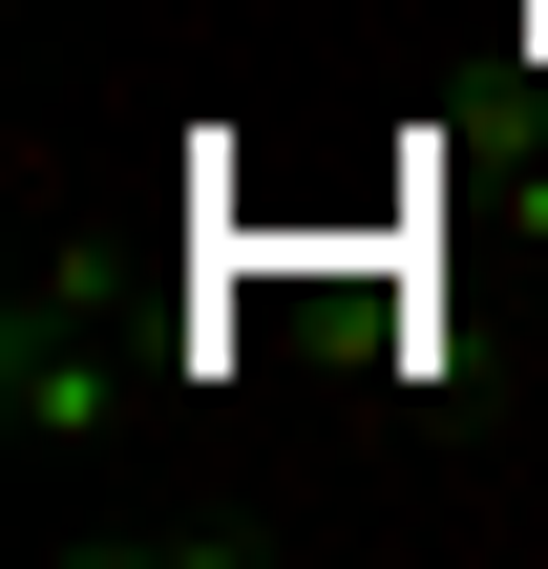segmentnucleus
<instances>
[{"label":"nucleus","mask_w":548,"mask_h":569,"mask_svg":"<svg viewBox=\"0 0 548 569\" xmlns=\"http://www.w3.org/2000/svg\"><path fill=\"white\" fill-rule=\"evenodd\" d=\"M0 422H21V443H106V422H127V380H106L42 296H21V317H0Z\"/></svg>","instance_id":"nucleus-1"}]
</instances>
